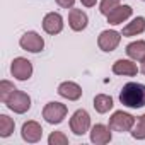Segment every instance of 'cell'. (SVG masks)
I'll list each match as a JSON object with an SVG mask.
<instances>
[{
  "label": "cell",
  "mask_w": 145,
  "mask_h": 145,
  "mask_svg": "<svg viewBox=\"0 0 145 145\" xmlns=\"http://www.w3.org/2000/svg\"><path fill=\"white\" fill-rule=\"evenodd\" d=\"M120 101L123 106L138 109L145 106V86L138 82H128L123 86L120 92Z\"/></svg>",
  "instance_id": "obj_1"
},
{
  "label": "cell",
  "mask_w": 145,
  "mask_h": 145,
  "mask_svg": "<svg viewBox=\"0 0 145 145\" xmlns=\"http://www.w3.org/2000/svg\"><path fill=\"white\" fill-rule=\"evenodd\" d=\"M5 106H7L10 111L17 113V114H24V113H27V111L31 109V97H29L26 92L16 89V91L7 97Z\"/></svg>",
  "instance_id": "obj_2"
},
{
  "label": "cell",
  "mask_w": 145,
  "mask_h": 145,
  "mask_svg": "<svg viewBox=\"0 0 145 145\" xmlns=\"http://www.w3.org/2000/svg\"><path fill=\"white\" fill-rule=\"evenodd\" d=\"M135 116L130 114V113H125V111H114L113 116L109 118V128L113 131H120V133H125V131H131L133 126H135Z\"/></svg>",
  "instance_id": "obj_3"
},
{
  "label": "cell",
  "mask_w": 145,
  "mask_h": 145,
  "mask_svg": "<svg viewBox=\"0 0 145 145\" xmlns=\"http://www.w3.org/2000/svg\"><path fill=\"white\" fill-rule=\"evenodd\" d=\"M67 113H68L67 106L61 103H56V101H51L43 108V118L50 125H60L67 118Z\"/></svg>",
  "instance_id": "obj_4"
},
{
  "label": "cell",
  "mask_w": 145,
  "mask_h": 145,
  "mask_svg": "<svg viewBox=\"0 0 145 145\" xmlns=\"http://www.w3.org/2000/svg\"><path fill=\"white\" fill-rule=\"evenodd\" d=\"M10 74L14 79L17 80H29L31 75H33V63L27 60V58H22V56H17L12 60L10 63Z\"/></svg>",
  "instance_id": "obj_5"
},
{
  "label": "cell",
  "mask_w": 145,
  "mask_h": 145,
  "mask_svg": "<svg viewBox=\"0 0 145 145\" xmlns=\"http://www.w3.org/2000/svg\"><path fill=\"white\" fill-rule=\"evenodd\" d=\"M91 128V116L86 109H77L70 118V130L75 135H86Z\"/></svg>",
  "instance_id": "obj_6"
},
{
  "label": "cell",
  "mask_w": 145,
  "mask_h": 145,
  "mask_svg": "<svg viewBox=\"0 0 145 145\" xmlns=\"http://www.w3.org/2000/svg\"><path fill=\"white\" fill-rule=\"evenodd\" d=\"M121 33H118V31H114V29H106V31H103L101 34H99V38H97V46L103 50V51H106V53H111V51H114L116 48H118V44H120V41H121Z\"/></svg>",
  "instance_id": "obj_7"
},
{
  "label": "cell",
  "mask_w": 145,
  "mask_h": 145,
  "mask_svg": "<svg viewBox=\"0 0 145 145\" xmlns=\"http://www.w3.org/2000/svg\"><path fill=\"white\" fill-rule=\"evenodd\" d=\"M19 44H21L22 50H26V51H29V53H39V51L44 48V39H43L38 33L27 31V33H24V34L21 36Z\"/></svg>",
  "instance_id": "obj_8"
},
{
  "label": "cell",
  "mask_w": 145,
  "mask_h": 145,
  "mask_svg": "<svg viewBox=\"0 0 145 145\" xmlns=\"http://www.w3.org/2000/svg\"><path fill=\"white\" fill-rule=\"evenodd\" d=\"M21 137H22V140L27 142V143H36V142H39L41 137H43V128H41V125H39L38 121H33V120H31V121H26V123L22 125Z\"/></svg>",
  "instance_id": "obj_9"
},
{
  "label": "cell",
  "mask_w": 145,
  "mask_h": 145,
  "mask_svg": "<svg viewBox=\"0 0 145 145\" xmlns=\"http://www.w3.org/2000/svg\"><path fill=\"white\" fill-rule=\"evenodd\" d=\"M138 67H137V63H135V60H123V58H120V60H116L114 63H113V74H116V75H125V77H135L137 74H138Z\"/></svg>",
  "instance_id": "obj_10"
},
{
  "label": "cell",
  "mask_w": 145,
  "mask_h": 145,
  "mask_svg": "<svg viewBox=\"0 0 145 145\" xmlns=\"http://www.w3.org/2000/svg\"><path fill=\"white\" fill-rule=\"evenodd\" d=\"M43 29H44V33H48V34H51V36L61 33V31H63V17H61L58 12H50V14H46L44 19H43Z\"/></svg>",
  "instance_id": "obj_11"
},
{
  "label": "cell",
  "mask_w": 145,
  "mask_h": 145,
  "mask_svg": "<svg viewBox=\"0 0 145 145\" xmlns=\"http://www.w3.org/2000/svg\"><path fill=\"white\" fill-rule=\"evenodd\" d=\"M87 22H89V17L82 9H74V7L70 9V12H68V26L74 31H77V33L84 31L87 27Z\"/></svg>",
  "instance_id": "obj_12"
},
{
  "label": "cell",
  "mask_w": 145,
  "mask_h": 145,
  "mask_svg": "<svg viewBox=\"0 0 145 145\" xmlns=\"http://www.w3.org/2000/svg\"><path fill=\"white\" fill-rule=\"evenodd\" d=\"M111 128L109 126H106V125H101V123H97V125H94L92 128H91V142L92 143H96V145H104V143H109L111 142Z\"/></svg>",
  "instance_id": "obj_13"
},
{
  "label": "cell",
  "mask_w": 145,
  "mask_h": 145,
  "mask_svg": "<svg viewBox=\"0 0 145 145\" xmlns=\"http://www.w3.org/2000/svg\"><path fill=\"white\" fill-rule=\"evenodd\" d=\"M58 94L61 97L68 99V101H77V99L82 97V87L79 84H75V82L67 80V82H61L58 86Z\"/></svg>",
  "instance_id": "obj_14"
},
{
  "label": "cell",
  "mask_w": 145,
  "mask_h": 145,
  "mask_svg": "<svg viewBox=\"0 0 145 145\" xmlns=\"http://www.w3.org/2000/svg\"><path fill=\"white\" fill-rule=\"evenodd\" d=\"M133 14V9L130 5H118L113 12H109L106 17H108V22L113 24V26H118V24H123L126 19H130Z\"/></svg>",
  "instance_id": "obj_15"
},
{
  "label": "cell",
  "mask_w": 145,
  "mask_h": 145,
  "mask_svg": "<svg viewBox=\"0 0 145 145\" xmlns=\"http://www.w3.org/2000/svg\"><path fill=\"white\" fill-rule=\"evenodd\" d=\"M145 31V17H142V16H138V17H135L131 22H128L125 27H123V31H121V34L125 36V38H131V36H137V34H142Z\"/></svg>",
  "instance_id": "obj_16"
},
{
  "label": "cell",
  "mask_w": 145,
  "mask_h": 145,
  "mask_svg": "<svg viewBox=\"0 0 145 145\" xmlns=\"http://www.w3.org/2000/svg\"><path fill=\"white\" fill-rule=\"evenodd\" d=\"M126 55L131 58V60H135V61H142L143 58H145V41H133V43H130L128 46H126Z\"/></svg>",
  "instance_id": "obj_17"
},
{
  "label": "cell",
  "mask_w": 145,
  "mask_h": 145,
  "mask_svg": "<svg viewBox=\"0 0 145 145\" xmlns=\"http://www.w3.org/2000/svg\"><path fill=\"white\" fill-rule=\"evenodd\" d=\"M113 97L108 96V94H97L94 97V109L99 113V114H104L108 113L109 109H113Z\"/></svg>",
  "instance_id": "obj_18"
},
{
  "label": "cell",
  "mask_w": 145,
  "mask_h": 145,
  "mask_svg": "<svg viewBox=\"0 0 145 145\" xmlns=\"http://www.w3.org/2000/svg\"><path fill=\"white\" fill-rule=\"evenodd\" d=\"M14 126H16V123L12 118H9L7 114H0V137L2 138L10 137L14 131Z\"/></svg>",
  "instance_id": "obj_19"
},
{
  "label": "cell",
  "mask_w": 145,
  "mask_h": 145,
  "mask_svg": "<svg viewBox=\"0 0 145 145\" xmlns=\"http://www.w3.org/2000/svg\"><path fill=\"white\" fill-rule=\"evenodd\" d=\"M131 137L135 140H145V114L138 116L135 121V126L131 130Z\"/></svg>",
  "instance_id": "obj_20"
},
{
  "label": "cell",
  "mask_w": 145,
  "mask_h": 145,
  "mask_svg": "<svg viewBox=\"0 0 145 145\" xmlns=\"http://www.w3.org/2000/svg\"><path fill=\"white\" fill-rule=\"evenodd\" d=\"M14 91H16V87H14L12 82H9V80H2V82H0V101L5 104L7 97H9Z\"/></svg>",
  "instance_id": "obj_21"
},
{
  "label": "cell",
  "mask_w": 145,
  "mask_h": 145,
  "mask_svg": "<svg viewBox=\"0 0 145 145\" xmlns=\"http://www.w3.org/2000/svg\"><path fill=\"white\" fill-rule=\"evenodd\" d=\"M120 4V0H101V4H99V12L103 16H108L109 12H113Z\"/></svg>",
  "instance_id": "obj_22"
},
{
  "label": "cell",
  "mask_w": 145,
  "mask_h": 145,
  "mask_svg": "<svg viewBox=\"0 0 145 145\" xmlns=\"http://www.w3.org/2000/svg\"><path fill=\"white\" fill-rule=\"evenodd\" d=\"M48 143L50 145H67L68 143V138L63 131H53L50 137H48Z\"/></svg>",
  "instance_id": "obj_23"
},
{
  "label": "cell",
  "mask_w": 145,
  "mask_h": 145,
  "mask_svg": "<svg viewBox=\"0 0 145 145\" xmlns=\"http://www.w3.org/2000/svg\"><path fill=\"white\" fill-rule=\"evenodd\" d=\"M55 2L61 7V9H72L75 4V0H55Z\"/></svg>",
  "instance_id": "obj_24"
},
{
  "label": "cell",
  "mask_w": 145,
  "mask_h": 145,
  "mask_svg": "<svg viewBox=\"0 0 145 145\" xmlns=\"http://www.w3.org/2000/svg\"><path fill=\"white\" fill-rule=\"evenodd\" d=\"M80 2H82V5H84V7H94L97 0H80Z\"/></svg>",
  "instance_id": "obj_25"
},
{
  "label": "cell",
  "mask_w": 145,
  "mask_h": 145,
  "mask_svg": "<svg viewBox=\"0 0 145 145\" xmlns=\"http://www.w3.org/2000/svg\"><path fill=\"white\" fill-rule=\"evenodd\" d=\"M140 72H142V74L145 75V58L142 60V65H140Z\"/></svg>",
  "instance_id": "obj_26"
},
{
  "label": "cell",
  "mask_w": 145,
  "mask_h": 145,
  "mask_svg": "<svg viewBox=\"0 0 145 145\" xmlns=\"http://www.w3.org/2000/svg\"><path fill=\"white\" fill-rule=\"evenodd\" d=\"M143 2H145V0H143Z\"/></svg>",
  "instance_id": "obj_27"
}]
</instances>
